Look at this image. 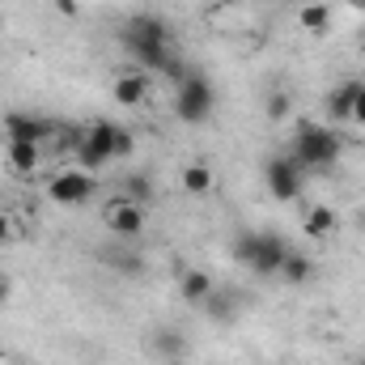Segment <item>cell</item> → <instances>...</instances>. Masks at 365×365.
I'll return each mask as SVG.
<instances>
[{
    "label": "cell",
    "mask_w": 365,
    "mask_h": 365,
    "mask_svg": "<svg viewBox=\"0 0 365 365\" xmlns=\"http://www.w3.org/2000/svg\"><path fill=\"white\" fill-rule=\"evenodd\" d=\"M119 43L128 47V56L145 68V73H166L170 56V26L158 13H132L119 30Z\"/></svg>",
    "instance_id": "6da1fadb"
},
{
    "label": "cell",
    "mask_w": 365,
    "mask_h": 365,
    "mask_svg": "<svg viewBox=\"0 0 365 365\" xmlns=\"http://www.w3.org/2000/svg\"><path fill=\"white\" fill-rule=\"evenodd\" d=\"M302 170H327V166H336L340 162V153H344V140L336 136V128L331 123H319V119H297V128H293V140H289V149H284Z\"/></svg>",
    "instance_id": "7a4b0ae2"
},
{
    "label": "cell",
    "mask_w": 365,
    "mask_h": 365,
    "mask_svg": "<svg viewBox=\"0 0 365 365\" xmlns=\"http://www.w3.org/2000/svg\"><path fill=\"white\" fill-rule=\"evenodd\" d=\"M293 247L272 234V230H259V234H238L234 238V259L242 264V268H251L255 276H280V264H284V255H289Z\"/></svg>",
    "instance_id": "3957f363"
},
{
    "label": "cell",
    "mask_w": 365,
    "mask_h": 365,
    "mask_svg": "<svg viewBox=\"0 0 365 365\" xmlns=\"http://www.w3.org/2000/svg\"><path fill=\"white\" fill-rule=\"evenodd\" d=\"M212 106H217L212 81H208L204 73L187 68L179 81H175V115H179L182 123H204V119L212 115Z\"/></svg>",
    "instance_id": "277c9868"
},
{
    "label": "cell",
    "mask_w": 365,
    "mask_h": 365,
    "mask_svg": "<svg viewBox=\"0 0 365 365\" xmlns=\"http://www.w3.org/2000/svg\"><path fill=\"white\" fill-rule=\"evenodd\" d=\"M264 182H268V195H272V200L289 204V200H297V195L306 191V170H302L289 153H272V158L264 162Z\"/></svg>",
    "instance_id": "5b68a950"
},
{
    "label": "cell",
    "mask_w": 365,
    "mask_h": 365,
    "mask_svg": "<svg viewBox=\"0 0 365 365\" xmlns=\"http://www.w3.org/2000/svg\"><path fill=\"white\" fill-rule=\"evenodd\" d=\"M115 158V123L110 119H98L90 123L81 136H77V162H81V170H98V166H106Z\"/></svg>",
    "instance_id": "8992f818"
},
{
    "label": "cell",
    "mask_w": 365,
    "mask_h": 365,
    "mask_svg": "<svg viewBox=\"0 0 365 365\" xmlns=\"http://www.w3.org/2000/svg\"><path fill=\"white\" fill-rule=\"evenodd\" d=\"M102 221H106L110 234H119V238H136V234L145 230V204L119 195V200H110V204L102 208Z\"/></svg>",
    "instance_id": "52a82bcc"
},
{
    "label": "cell",
    "mask_w": 365,
    "mask_h": 365,
    "mask_svg": "<svg viewBox=\"0 0 365 365\" xmlns=\"http://www.w3.org/2000/svg\"><path fill=\"white\" fill-rule=\"evenodd\" d=\"M47 195H51L56 204H64V208H77V204H86L93 195V175L90 170H64V175L51 179Z\"/></svg>",
    "instance_id": "ba28073f"
},
{
    "label": "cell",
    "mask_w": 365,
    "mask_h": 365,
    "mask_svg": "<svg viewBox=\"0 0 365 365\" xmlns=\"http://www.w3.org/2000/svg\"><path fill=\"white\" fill-rule=\"evenodd\" d=\"M4 132H9V140H34V145H43V140L51 136V123H47L43 115L13 110V115H4Z\"/></svg>",
    "instance_id": "9c48e42d"
},
{
    "label": "cell",
    "mask_w": 365,
    "mask_h": 365,
    "mask_svg": "<svg viewBox=\"0 0 365 365\" xmlns=\"http://www.w3.org/2000/svg\"><path fill=\"white\" fill-rule=\"evenodd\" d=\"M149 98V73L145 68H132L123 77H115V102L119 106H140Z\"/></svg>",
    "instance_id": "30bf717a"
},
{
    "label": "cell",
    "mask_w": 365,
    "mask_h": 365,
    "mask_svg": "<svg viewBox=\"0 0 365 365\" xmlns=\"http://www.w3.org/2000/svg\"><path fill=\"white\" fill-rule=\"evenodd\" d=\"M357 90H361V81H340L336 90L327 93V119L331 123H353V98H357Z\"/></svg>",
    "instance_id": "8fae6325"
},
{
    "label": "cell",
    "mask_w": 365,
    "mask_h": 365,
    "mask_svg": "<svg viewBox=\"0 0 365 365\" xmlns=\"http://www.w3.org/2000/svg\"><path fill=\"white\" fill-rule=\"evenodd\" d=\"M238 302H242V297H238L234 289H221V284H217L200 306L208 310V319H217V323H225V327H230V323L238 319Z\"/></svg>",
    "instance_id": "7c38bea8"
},
{
    "label": "cell",
    "mask_w": 365,
    "mask_h": 365,
    "mask_svg": "<svg viewBox=\"0 0 365 365\" xmlns=\"http://www.w3.org/2000/svg\"><path fill=\"white\" fill-rule=\"evenodd\" d=\"M149 349H153L158 357H166V361H182V353H187V336L175 331V327H153Z\"/></svg>",
    "instance_id": "4fadbf2b"
},
{
    "label": "cell",
    "mask_w": 365,
    "mask_h": 365,
    "mask_svg": "<svg viewBox=\"0 0 365 365\" xmlns=\"http://www.w3.org/2000/svg\"><path fill=\"white\" fill-rule=\"evenodd\" d=\"M217 284H212V276L204 272V268H182L179 276V293H182V302H191V306H200L208 293H212Z\"/></svg>",
    "instance_id": "5bb4252c"
},
{
    "label": "cell",
    "mask_w": 365,
    "mask_h": 365,
    "mask_svg": "<svg viewBox=\"0 0 365 365\" xmlns=\"http://www.w3.org/2000/svg\"><path fill=\"white\" fill-rule=\"evenodd\" d=\"M336 225H340V212H336L331 204H314V208L306 212V221H302V230H306L310 238H327Z\"/></svg>",
    "instance_id": "9a60e30c"
},
{
    "label": "cell",
    "mask_w": 365,
    "mask_h": 365,
    "mask_svg": "<svg viewBox=\"0 0 365 365\" xmlns=\"http://www.w3.org/2000/svg\"><path fill=\"white\" fill-rule=\"evenodd\" d=\"M182 191L187 195H208L212 191V182H217V175H212V166H204V162H191V166H182Z\"/></svg>",
    "instance_id": "2e32d148"
},
{
    "label": "cell",
    "mask_w": 365,
    "mask_h": 365,
    "mask_svg": "<svg viewBox=\"0 0 365 365\" xmlns=\"http://www.w3.org/2000/svg\"><path fill=\"white\" fill-rule=\"evenodd\" d=\"M38 158H43V149H38L34 140H9V166H13L17 175H30V170L38 166Z\"/></svg>",
    "instance_id": "e0dca14e"
},
{
    "label": "cell",
    "mask_w": 365,
    "mask_h": 365,
    "mask_svg": "<svg viewBox=\"0 0 365 365\" xmlns=\"http://www.w3.org/2000/svg\"><path fill=\"white\" fill-rule=\"evenodd\" d=\"M280 276H284V284H310L314 264H310L302 251H289V255H284V264H280Z\"/></svg>",
    "instance_id": "ac0fdd59"
},
{
    "label": "cell",
    "mask_w": 365,
    "mask_h": 365,
    "mask_svg": "<svg viewBox=\"0 0 365 365\" xmlns=\"http://www.w3.org/2000/svg\"><path fill=\"white\" fill-rule=\"evenodd\" d=\"M297 21H302V30H310V34H327V26H331V9H327L323 0H319V4H302Z\"/></svg>",
    "instance_id": "d6986e66"
},
{
    "label": "cell",
    "mask_w": 365,
    "mask_h": 365,
    "mask_svg": "<svg viewBox=\"0 0 365 365\" xmlns=\"http://www.w3.org/2000/svg\"><path fill=\"white\" fill-rule=\"evenodd\" d=\"M264 115H268V123H289V119H293V98H289L284 90H272L268 93Z\"/></svg>",
    "instance_id": "ffe728a7"
},
{
    "label": "cell",
    "mask_w": 365,
    "mask_h": 365,
    "mask_svg": "<svg viewBox=\"0 0 365 365\" xmlns=\"http://www.w3.org/2000/svg\"><path fill=\"white\" fill-rule=\"evenodd\" d=\"M128 200H136V204L153 200V182L145 179V175H132V179H128Z\"/></svg>",
    "instance_id": "44dd1931"
},
{
    "label": "cell",
    "mask_w": 365,
    "mask_h": 365,
    "mask_svg": "<svg viewBox=\"0 0 365 365\" xmlns=\"http://www.w3.org/2000/svg\"><path fill=\"white\" fill-rule=\"evenodd\" d=\"M132 149H136V136H132L123 123H115V158H128Z\"/></svg>",
    "instance_id": "7402d4cb"
},
{
    "label": "cell",
    "mask_w": 365,
    "mask_h": 365,
    "mask_svg": "<svg viewBox=\"0 0 365 365\" xmlns=\"http://www.w3.org/2000/svg\"><path fill=\"white\" fill-rule=\"evenodd\" d=\"M110 268H119V272H140V259H128V255H102Z\"/></svg>",
    "instance_id": "603a6c76"
},
{
    "label": "cell",
    "mask_w": 365,
    "mask_h": 365,
    "mask_svg": "<svg viewBox=\"0 0 365 365\" xmlns=\"http://www.w3.org/2000/svg\"><path fill=\"white\" fill-rule=\"evenodd\" d=\"M353 123H361L365 128V86L357 90V98H353Z\"/></svg>",
    "instance_id": "cb8c5ba5"
},
{
    "label": "cell",
    "mask_w": 365,
    "mask_h": 365,
    "mask_svg": "<svg viewBox=\"0 0 365 365\" xmlns=\"http://www.w3.org/2000/svg\"><path fill=\"white\" fill-rule=\"evenodd\" d=\"M9 297H13V280H9V276L0 272V306H4Z\"/></svg>",
    "instance_id": "d4e9b609"
},
{
    "label": "cell",
    "mask_w": 365,
    "mask_h": 365,
    "mask_svg": "<svg viewBox=\"0 0 365 365\" xmlns=\"http://www.w3.org/2000/svg\"><path fill=\"white\" fill-rule=\"evenodd\" d=\"M56 9H60L64 17H77V0H56Z\"/></svg>",
    "instance_id": "484cf974"
},
{
    "label": "cell",
    "mask_w": 365,
    "mask_h": 365,
    "mask_svg": "<svg viewBox=\"0 0 365 365\" xmlns=\"http://www.w3.org/2000/svg\"><path fill=\"white\" fill-rule=\"evenodd\" d=\"M9 238H13V221L0 212V242H9Z\"/></svg>",
    "instance_id": "4316f807"
},
{
    "label": "cell",
    "mask_w": 365,
    "mask_h": 365,
    "mask_svg": "<svg viewBox=\"0 0 365 365\" xmlns=\"http://www.w3.org/2000/svg\"><path fill=\"white\" fill-rule=\"evenodd\" d=\"M217 9H234V4H242V0H212Z\"/></svg>",
    "instance_id": "83f0119b"
},
{
    "label": "cell",
    "mask_w": 365,
    "mask_h": 365,
    "mask_svg": "<svg viewBox=\"0 0 365 365\" xmlns=\"http://www.w3.org/2000/svg\"><path fill=\"white\" fill-rule=\"evenodd\" d=\"M357 9H361V13H365V0H357Z\"/></svg>",
    "instance_id": "f1b7e54d"
},
{
    "label": "cell",
    "mask_w": 365,
    "mask_h": 365,
    "mask_svg": "<svg viewBox=\"0 0 365 365\" xmlns=\"http://www.w3.org/2000/svg\"><path fill=\"white\" fill-rule=\"evenodd\" d=\"M170 365H182V361H170Z\"/></svg>",
    "instance_id": "f546056e"
}]
</instances>
